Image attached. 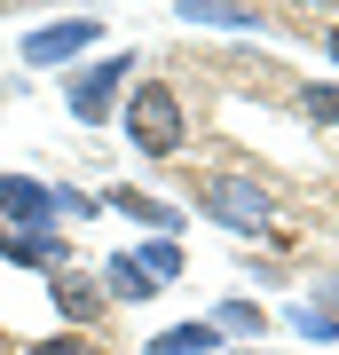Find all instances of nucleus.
<instances>
[{
	"label": "nucleus",
	"instance_id": "1",
	"mask_svg": "<svg viewBox=\"0 0 339 355\" xmlns=\"http://www.w3.org/2000/svg\"><path fill=\"white\" fill-rule=\"evenodd\" d=\"M119 127H126V142L150 166H166V158L189 150V103H182L174 79H134L126 103H119Z\"/></svg>",
	"mask_w": 339,
	"mask_h": 355
},
{
	"label": "nucleus",
	"instance_id": "2",
	"mask_svg": "<svg viewBox=\"0 0 339 355\" xmlns=\"http://www.w3.org/2000/svg\"><path fill=\"white\" fill-rule=\"evenodd\" d=\"M198 214L214 229H229V237H277L284 229V198L268 182H252V174H205L198 182Z\"/></svg>",
	"mask_w": 339,
	"mask_h": 355
},
{
	"label": "nucleus",
	"instance_id": "3",
	"mask_svg": "<svg viewBox=\"0 0 339 355\" xmlns=\"http://www.w3.org/2000/svg\"><path fill=\"white\" fill-rule=\"evenodd\" d=\"M134 71H142L134 48H111V55H95V64H71L63 71V111H71L79 127H111L126 87H134Z\"/></svg>",
	"mask_w": 339,
	"mask_h": 355
},
{
	"label": "nucleus",
	"instance_id": "4",
	"mask_svg": "<svg viewBox=\"0 0 339 355\" xmlns=\"http://www.w3.org/2000/svg\"><path fill=\"white\" fill-rule=\"evenodd\" d=\"M87 48H103V16H55V24H32L16 55H24L32 71H71Z\"/></svg>",
	"mask_w": 339,
	"mask_h": 355
},
{
	"label": "nucleus",
	"instance_id": "5",
	"mask_svg": "<svg viewBox=\"0 0 339 355\" xmlns=\"http://www.w3.org/2000/svg\"><path fill=\"white\" fill-rule=\"evenodd\" d=\"M48 308H55L63 331H103V316H111L103 277H95L87 261H71V268H55V277H48Z\"/></svg>",
	"mask_w": 339,
	"mask_h": 355
},
{
	"label": "nucleus",
	"instance_id": "6",
	"mask_svg": "<svg viewBox=\"0 0 339 355\" xmlns=\"http://www.w3.org/2000/svg\"><path fill=\"white\" fill-rule=\"evenodd\" d=\"M0 261H8V268H32V277L48 284L55 268H71L79 253H71L63 229H0Z\"/></svg>",
	"mask_w": 339,
	"mask_h": 355
},
{
	"label": "nucleus",
	"instance_id": "7",
	"mask_svg": "<svg viewBox=\"0 0 339 355\" xmlns=\"http://www.w3.org/2000/svg\"><path fill=\"white\" fill-rule=\"evenodd\" d=\"M55 182L32 174H0V229H55Z\"/></svg>",
	"mask_w": 339,
	"mask_h": 355
},
{
	"label": "nucleus",
	"instance_id": "8",
	"mask_svg": "<svg viewBox=\"0 0 339 355\" xmlns=\"http://www.w3.org/2000/svg\"><path fill=\"white\" fill-rule=\"evenodd\" d=\"M103 214H126V221H142V237H182V205H166V198H150V190H134V182H111V190L95 198Z\"/></svg>",
	"mask_w": 339,
	"mask_h": 355
},
{
	"label": "nucleus",
	"instance_id": "9",
	"mask_svg": "<svg viewBox=\"0 0 339 355\" xmlns=\"http://www.w3.org/2000/svg\"><path fill=\"white\" fill-rule=\"evenodd\" d=\"M166 16H182L198 32H268V8H252V0H174Z\"/></svg>",
	"mask_w": 339,
	"mask_h": 355
},
{
	"label": "nucleus",
	"instance_id": "10",
	"mask_svg": "<svg viewBox=\"0 0 339 355\" xmlns=\"http://www.w3.org/2000/svg\"><path fill=\"white\" fill-rule=\"evenodd\" d=\"M95 277H103V300H111V308H142V300L158 292V284L134 268V253H103V261H95Z\"/></svg>",
	"mask_w": 339,
	"mask_h": 355
},
{
	"label": "nucleus",
	"instance_id": "11",
	"mask_svg": "<svg viewBox=\"0 0 339 355\" xmlns=\"http://www.w3.org/2000/svg\"><path fill=\"white\" fill-rule=\"evenodd\" d=\"M229 340L205 316H189V324H166V331H150V340H142V355H221Z\"/></svg>",
	"mask_w": 339,
	"mask_h": 355
},
{
	"label": "nucleus",
	"instance_id": "12",
	"mask_svg": "<svg viewBox=\"0 0 339 355\" xmlns=\"http://www.w3.org/2000/svg\"><path fill=\"white\" fill-rule=\"evenodd\" d=\"M205 324H214L221 340H261V331H268V308H261V300H237V292H229V300H214V316H205Z\"/></svg>",
	"mask_w": 339,
	"mask_h": 355
},
{
	"label": "nucleus",
	"instance_id": "13",
	"mask_svg": "<svg viewBox=\"0 0 339 355\" xmlns=\"http://www.w3.org/2000/svg\"><path fill=\"white\" fill-rule=\"evenodd\" d=\"M292 111H300L308 127H339V79H300V87H292Z\"/></svg>",
	"mask_w": 339,
	"mask_h": 355
},
{
	"label": "nucleus",
	"instance_id": "14",
	"mask_svg": "<svg viewBox=\"0 0 339 355\" xmlns=\"http://www.w3.org/2000/svg\"><path fill=\"white\" fill-rule=\"evenodd\" d=\"M134 268H142L150 284H174L182 268H189V261H182V237H142V245H134Z\"/></svg>",
	"mask_w": 339,
	"mask_h": 355
},
{
	"label": "nucleus",
	"instance_id": "15",
	"mask_svg": "<svg viewBox=\"0 0 339 355\" xmlns=\"http://www.w3.org/2000/svg\"><path fill=\"white\" fill-rule=\"evenodd\" d=\"M284 324L300 331V340H315V347H339V316H331V308H308V300H284Z\"/></svg>",
	"mask_w": 339,
	"mask_h": 355
},
{
	"label": "nucleus",
	"instance_id": "16",
	"mask_svg": "<svg viewBox=\"0 0 339 355\" xmlns=\"http://www.w3.org/2000/svg\"><path fill=\"white\" fill-rule=\"evenodd\" d=\"M16 355H111V347H103V331H40Z\"/></svg>",
	"mask_w": 339,
	"mask_h": 355
},
{
	"label": "nucleus",
	"instance_id": "17",
	"mask_svg": "<svg viewBox=\"0 0 339 355\" xmlns=\"http://www.w3.org/2000/svg\"><path fill=\"white\" fill-rule=\"evenodd\" d=\"M308 308H331V316H339V277H315V292H308Z\"/></svg>",
	"mask_w": 339,
	"mask_h": 355
},
{
	"label": "nucleus",
	"instance_id": "18",
	"mask_svg": "<svg viewBox=\"0 0 339 355\" xmlns=\"http://www.w3.org/2000/svg\"><path fill=\"white\" fill-rule=\"evenodd\" d=\"M324 48H331V64H339V24H331V32H324Z\"/></svg>",
	"mask_w": 339,
	"mask_h": 355
},
{
	"label": "nucleus",
	"instance_id": "19",
	"mask_svg": "<svg viewBox=\"0 0 339 355\" xmlns=\"http://www.w3.org/2000/svg\"><path fill=\"white\" fill-rule=\"evenodd\" d=\"M237 355H252V347H237Z\"/></svg>",
	"mask_w": 339,
	"mask_h": 355
}]
</instances>
